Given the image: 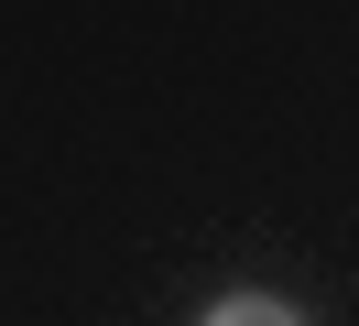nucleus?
I'll return each instance as SVG.
<instances>
[{"mask_svg":"<svg viewBox=\"0 0 359 326\" xmlns=\"http://www.w3.org/2000/svg\"><path fill=\"white\" fill-rule=\"evenodd\" d=\"M207 326H305V315H294L283 294H218V304H207Z\"/></svg>","mask_w":359,"mask_h":326,"instance_id":"nucleus-1","label":"nucleus"}]
</instances>
